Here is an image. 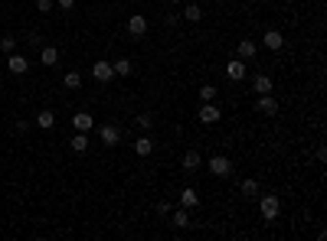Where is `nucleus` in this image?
<instances>
[{
  "label": "nucleus",
  "mask_w": 327,
  "mask_h": 241,
  "mask_svg": "<svg viewBox=\"0 0 327 241\" xmlns=\"http://www.w3.org/2000/svg\"><path fill=\"white\" fill-rule=\"evenodd\" d=\"M209 173L213 176H219V180H226L229 173H233V163H229V157H223V154H216V157H209Z\"/></svg>",
  "instance_id": "nucleus-1"
},
{
  "label": "nucleus",
  "mask_w": 327,
  "mask_h": 241,
  "mask_svg": "<svg viewBox=\"0 0 327 241\" xmlns=\"http://www.w3.org/2000/svg\"><path fill=\"white\" fill-rule=\"evenodd\" d=\"M99 140L105 147H114L121 140V127H118V124H102V127H99Z\"/></svg>",
  "instance_id": "nucleus-2"
},
{
  "label": "nucleus",
  "mask_w": 327,
  "mask_h": 241,
  "mask_svg": "<svg viewBox=\"0 0 327 241\" xmlns=\"http://www.w3.org/2000/svg\"><path fill=\"white\" fill-rule=\"evenodd\" d=\"M281 215V199H278V195H265V199H262V218H278Z\"/></svg>",
  "instance_id": "nucleus-3"
},
{
  "label": "nucleus",
  "mask_w": 327,
  "mask_h": 241,
  "mask_svg": "<svg viewBox=\"0 0 327 241\" xmlns=\"http://www.w3.org/2000/svg\"><path fill=\"white\" fill-rule=\"evenodd\" d=\"M92 75H95V82H99V85H108L111 78H114L111 62H95V65H92Z\"/></svg>",
  "instance_id": "nucleus-4"
},
{
  "label": "nucleus",
  "mask_w": 327,
  "mask_h": 241,
  "mask_svg": "<svg viewBox=\"0 0 327 241\" xmlns=\"http://www.w3.org/2000/svg\"><path fill=\"white\" fill-rule=\"evenodd\" d=\"M219 118H223V111H219L213 101H203V104H200V121H203V124H216Z\"/></svg>",
  "instance_id": "nucleus-5"
},
{
  "label": "nucleus",
  "mask_w": 327,
  "mask_h": 241,
  "mask_svg": "<svg viewBox=\"0 0 327 241\" xmlns=\"http://www.w3.org/2000/svg\"><path fill=\"white\" fill-rule=\"evenodd\" d=\"M7 69H10L13 75H23L26 69H30V62H26V56H20V52H10V59H7Z\"/></svg>",
  "instance_id": "nucleus-6"
},
{
  "label": "nucleus",
  "mask_w": 327,
  "mask_h": 241,
  "mask_svg": "<svg viewBox=\"0 0 327 241\" xmlns=\"http://www.w3.org/2000/svg\"><path fill=\"white\" fill-rule=\"evenodd\" d=\"M245 75H249L245 62H229V65H226V78H229V82H242Z\"/></svg>",
  "instance_id": "nucleus-7"
},
{
  "label": "nucleus",
  "mask_w": 327,
  "mask_h": 241,
  "mask_svg": "<svg viewBox=\"0 0 327 241\" xmlns=\"http://www.w3.org/2000/svg\"><path fill=\"white\" fill-rule=\"evenodd\" d=\"M262 42H265V46H268L272 52H278L281 46H285V36H281L278 30H265V36H262Z\"/></svg>",
  "instance_id": "nucleus-8"
},
{
  "label": "nucleus",
  "mask_w": 327,
  "mask_h": 241,
  "mask_svg": "<svg viewBox=\"0 0 327 241\" xmlns=\"http://www.w3.org/2000/svg\"><path fill=\"white\" fill-rule=\"evenodd\" d=\"M72 124H75V130H92L95 127V118H92V114H88V111H79V114H72Z\"/></svg>",
  "instance_id": "nucleus-9"
},
{
  "label": "nucleus",
  "mask_w": 327,
  "mask_h": 241,
  "mask_svg": "<svg viewBox=\"0 0 327 241\" xmlns=\"http://www.w3.org/2000/svg\"><path fill=\"white\" fill-rule=\"evenodd\" d=\"M128 33H131V36H144V33H147V20H144L141 13H134V16L128 20Z\"/></svg>",
  "instance_id": "nucleus-10"
},
{
  "label": "nucleus",
  "mask_w": 327,
  "mask_h": 241,
  "mask_svg": "<svg viewBox=\"0 0 327 241\" xmlns=\"http://www.w3.org/2000/svg\"><path fill=\"white\" fill-rule=\"evenodd\" d=\"M255 111H259V114H275V111H278V101H275V98H272V92L259 98V104H255Z\"/></svg>",
  "instance_id": "nucleus-11"
},
{
  "label": "nucleus",
  "mask_w": 327,
  "mask_h": 241,
  "mask_svg": "<svg viewBox=\"0 0 327 241\" xmlns=\"http://www.w3.org/2000/svg\"><path fill=\"white\" fill-rule=\"evenodd\" d=\"M200 166H203V157L197 150H187V154H183V169H187V173H197Z\"/></svg>",
  "instance_id": "nucleus-12"
},
{
  "label": "nucleus",
  "mask_w": 327,
  "mask_h": 241,
  "mask_svg": "<svg viewBox=\"0 0 327 241\" xmlns=\"http://www.w3.org/2000/svg\"><path fill=\"white\" fill-rule=\"evenodd\" d=\"M69 147H72V154H85V150H88V134L85 130H75V137L69 140Z\"/></svg>",
  "instance_id": "nucleus-13"
},
{
  "label": "nucleus",
  "mask_w": 327,
  "mask_h": 241,
  "mask_svg": "<svg viewBox=\"0 0 327 241\" xmlns=\"http://www.w3.org/2000/svg\"><path fill=\"white\" fill-rule=\"evenodd\" d=\"M134 154H138V157H151V154H154V140H151V137H138V140H134Z\"/></svg>",
  "instance_id": "nucleus-14"
},
{
  "label": "nucleus",
  "mask_w": 327,
  "mask_h": 241,
  "mask_svg": "<svg viewBox=\"0 0 327 241\" xmlns=\"http://www.w3.org/2000/svg\"><path fill=\"white\" fill-rule=\"evenodd\" d=\"M40 62H43V65H56V62H59V49L56 46H43L40 49Z\"/></svg>",
  "instance_id": "nucleus-15"
},
{
  "label": "nucleus",
  "mask_w": 327,
  "mask_h": 241,
  "mask_svg": "<svg viewBox=\"0 0 327 241\" xmlns=\"http://www.w3.org/2000/svg\"><path fill=\"white\" fill-rule=\"evenodd\" d=\"M236 56H239L242 62H245V59H255V42H252V39H242L239 46H236Z\"/></svg>",
  "instance_id": "nucleus-16"
},
{
  "label": "nucleus",
  "mask_w": 327,
  "mask_h": 241,
  "mask_svg": "<svg viewBox=\"0 0 327 241\" xmlns=\"http://www.w3.org/2000/svg\"><path fill=\"white\" fill-rule=\"evenodd\" d=\"M170 215H174L170 222H174V225H177V228H187V225H190V212H187V209H183V205H180V209H177V212L170 209Z\"/></svg>",
  "instance_id": "nucleus-17"
},
{
  "label": "nucleus",
  "mask_w": 327,
  "mask_h": 241,
  "mask_svg": "<svg viewBox=\"0 0 327 241\" xmlns=\"http://www.w3.org/2000/svg\"><path fill=\"white\" fill-rule=\"evenodd\" d=\"M252 88H255V95H268V92H272V78H268V75H255Z\"/></svg>",
  "instance_id": "nucleus-18"
},
{
  "label": "nucleus",
  "mask_w": 327,
  "mask_h": 241,
  "mask_svg": "<svg viewBox=\"0 0 327 241\" xmlns=\"http://www.w3.org/2000/svg\"><path fill=\"white\" fill-rule=\"evenodd\" d=\"M36 127H43V130L56 127V114H52V111H40L36 114Z\"/></svg>",
  "instance_id": "nucleus-19"
},
{
  "label": "nucleus",
  "mask_w": 327,
  "mask_h": 241,
  "mask_svg": "<svg viewBox=\"0 0 327 241\" xmlns=\"http://www.w3.org/2000/svg\"><path fill=\"white\" fill-rule=\"evenodd\" d=\"M183 16H187L190 23H200L203 20V7L200 4H187V7H183Z\"/></svg>",
  "instance_id": "nucleus-20"
},
{
  "label": "nucleus",
  "mask_w": 327,
  "mask_h": 241,
  "mask_svg": "<svg viewBox=\"0 0 327 241\" xmlns=\"http://www.w3.org/2000/svg\"><path fill=\"white\" fill-rule=\"evenodd\" d=\"M180 205H183V209H193V205H200L197 189H183V192H180Z\"/></svg>",
  "instance_id": "nucleus-21"
},
{
  "label": "nucleus",
  "mask_w": 327,
  "mask_h": 241,
  "mask_svg": "<svg viewBox=\"0 0 327 241\" xmlns=\"http://www.w3.org/2000/svg\"><path fill=\"white\" fill-rule=\"evenodd\" d=\"M111 69H114V75H121V78L134 72V65H131V59H118V62H111Z\"/></svg>",
  "instance_id": "nucleus-22"
},
{
  "label": "nucleus",
  "mask_w": 327,
  "mask_h": 241,
  "mask_svg": "<svg viewBox=\"0 0 327 241\" xmlns=\"http://www.w3.org/2000/svg\"><path fill=\"white\" fill-rule=\"evenodd\" d=\"M239 189H242V195H249V199H252V195L259 192V183H255L252 176H249V180H242V186H239Z\"/></svg>",
  "instance_id": "nucleus-23"
},
{
  "label": "nucleus",
  "mask_w": 327,
  "mask_h": 241,
  "mask_svg": "<svg viewBox=\"0 0 327 241\" xmlns=\"http://www.w3.org/2000/svg\"><path fill=\"white\" fill-rule=\"evenodd\" d=\"M63 85H66V88H79V85H82V75H79L75 69H72V72H66V78H63Z\"/></svg>",
  "instance_id": "nucleus-24"
},
{
  "label": "nucleus",
  "mask_w": 327,
  "mask_h": 241,
  "mask_svg": "<svg viewBox=\"0 0 327 241\" xmlns=\"http://www.w3.org/2000/svg\"><path fill=\"white\" fill-rule=\"evenodd\" d=\"M213 98H216V88L213 85H203L200 88V101H213Z\"/></svg>",
  "instance_id": "nucleus-25"
},
{
  "label": "nucleus",
  "mask_w": 327,
  "mask_h": 241,
  "mask_svg": "<svg viewBox=\"0 0 327 241\" xmlns=\"http://www.w3.org/2000/svg\"><path fill=\"white\" fill-rule=\"evenodd\" d=\"M138 127L141 130H151L154 127V118H151V114H138Z\"/></svg>",
  "instance_id": "nucleus-26"
},
{
  "label": "nucleus",
  "mask_w": 327,
  "mask_h": 241,
  "mask_svg": "<svg viewBox=\"0 0 327 241\" xmlns=\"http://www.w3.org/2000/svg\"><path fill=\"white\" fill-rule=\"evenodd\" d=\"M13 46H16V39L10 36V33H7V36L0 39V52H13Z\"/></svg>",
  "instance_id": "nucleus-27"
},
{
  "label": "nucleus",
  "mask_w": 327,
  "mask_h": 241,
  "mask_svg": "<svg viewBox=\"0 0 327 241\" xmlns=\"http://www.w3.org/2000/svg\"><path fill=\"white\" fill-rule=\"evenodd\" d=\"M36 10L40 13H49L52 10V0H36Z\"/></svg>",
  "instance_id": "nucleus-28"
},
{
  "label": "nucleus",
  "mask_w": 327,
  "mask_h": 241,
  "mask_svg": "<svg viewBox=\"0 0 327 241\" xmlns=\"http://www.w3.org/2000/svg\"><path fill=\"white\" fill-rule=\"evenodd\" d=\"M56 4H59V10H72L75 0H56Z\"/></svg>",
  "instance_id": "nucleus-29"
},
{
  "label": "nucleus",
  "mask_w": 327,
  "mask_h": 241,
  "mask_svg": "<svg viewBox=\"0 0 327 241\" xmlns=\"http://www.w3.org/2000/svg\"><path fill=\"white\" fill-rule=\"evenodd\" d=\"M0 62H4V52H0Z\"/></svg>",
  "instance_id": "nucleus-30"
},
{
  "label": "nucleus",
  "mask_w": 327,
  "mask_h": 241,
  "mask_svg": "<svg viewBox=\"0 0 327 241\" xmlns=\"http://www.w3.org/2000/svg\"><path fill=\"white\" fill-rule=\"evenodd\" d=\"M174 4H180V0H174Z\"/></svg>",
  "instance_id": "nucleus-31"
}]
</instances>
